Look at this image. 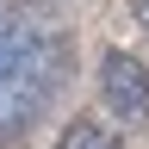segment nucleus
Returning a JSON list of instances; mask_svg holds the SVG:
<instances>
[{
	"label": "nucleus",
	"instance_id": "20e7f679",
	"mask_svg": "<svg viewBox=\"0 0 149 149\" xmlns=\"http://www.w3.org/2000/svg\"><path fill=\"white\" fill-rule=\"evenodd\" d=\"M130 19H137V31H149V0H130Z\"/></svg>",
	"mask_w": 149,
	"mask_h": 149
},
{
	"label": "nucleus",
	"instance_id": "f257e3e1",
	"mask_svg": "<svg viewBox=\"0 0 149 149\" xmlns=\"http://www.w3.org/2000/svg\"><path fill=\"white\" fill-rule=\"evenodd\" d=\"M62 81H68V37L0 0V143H19L31 124H44Z\"/></svg>",
	"mask_w": 149,
	"mask_h": 149
},
{
	"label": "nucleus",
	"instance_id": "7ed1b4c3",
	"mask_svg": "<svg viewBox=\"0 0 149 149\" xmlns=\"http://www.w3.org/2000/svg\"><path fill=\"white\" fill-rule=\"evenodd\" d=\"M56 149H118V137H112L106 124H93V118H74V124H62Z\"/></svg>",
	"mask_w": 149,
	"mask_h": 149
},
{
	"label": "nucleus",
	"instance_id": "f03ea898",
	"mask_svg": "<svg viewBox=\"0 0 149 149\" xmlns=\"http://www.w3.org/2000/svg\"><path fill=\"white\" fill-rule=\"evenodd\" d=\"M100 100H106L112 118L149 124V68L137 56H124V50H106V62H100Z\"/></svg>",
	"mask_w": 149,
	"mask_h": 149
}]
</instances>
